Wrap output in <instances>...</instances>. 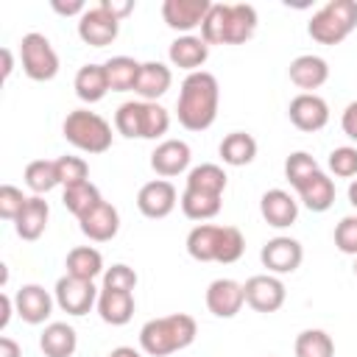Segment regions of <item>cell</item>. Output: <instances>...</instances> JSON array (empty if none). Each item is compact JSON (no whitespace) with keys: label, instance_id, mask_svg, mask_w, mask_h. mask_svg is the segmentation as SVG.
Returning <instances> with one entry per match:
<instances>
[{"label":"cell","instance_id":"6da1fadb","mask_svg":"<svg viewBox=\"0 0 357 357\" xmlns=\"http://www.w3.org/2000/svg\"><path fill=\"white\" fill-rule=\"evenodd\" d=\"M218 100H220V86L212 73H190L181 84L178 92V123L187 131H206L215 117H218Z\"/></svg>","mask_w":357,"mask_h":357},{"label":"cell","instance_id":"7a4b0ae2","mask_svg":"<svg viewBox=\"0 0 357 357\" xmlns=\"http://www.w3.org/2000/svg\"><path fill=\"white\" fill-rule=\"evenodd\" d=\"M198 335L195 318L187 312H173L165 318H153L139 329V346L151 357H167L178 349H187Z\"/></svg>","mask_w":357,"mask_h":357},{"label":"cell","instance_id":"3957f363","mask_svg":"<svg viewBox=\"0 0 357 357\" xmlns=\"http://www.w3.org/2000/svg\"><path fill=\"white\" fill-rule=\"evenodd\" d=\"M64 139L70 145H75L78 151H86V153H106L112 148V126L95 114V112H86V109H75L64 117Z\"/></svg>","mask_w":357,"mask_h":357},{"label":"cell","instance_id":"277c9868","mask_svg":"<svg viewBox=\"0 0 357 357\" xmlns=\"http://www.w3.org/2000/svg\"><path fill=\"white\" fill-rule=\"evenodd\" d=\"M20 59L22 70L31 81H50L59 73V56L47 36L42 33H25L20 42Z\"/></svg>","mask_w":357,"mask_h":357},{"label":"cell","instance_id":"5b68a950","mask_svg":"<svg viewBox=\"0 0 357 357\" xmlns=\"http://www.w3.org/2000/svg\"><path fill=\"white\" fill-rule=\"evenodd\" d=\"M287 114H290V123L304 131V134H312V131H321L326 123H329V106L324 98L312 95V92H301L290 100L287 106Z\"/></svg>","mask_w":357,"mask_h":357},{"label":"cell","instance_id":"8992f818","mask_svg":"<svg viewBox=\"0 0 357 357\" xmlns=\"http://www.w3.org/2000/svg\"><path fill=\"white\" fill-rule=\"evenodd\" d=\"M98 298V290L92 282L86 279H75V276H61L56 282V304L67 312V315H86L92 310Z\"/></svg>","mask_w":357,"mask_h":357},{"label":"cell","instance_id":"52a82bcc","mask_svg":"<svg viewBox=\"0 0 357 357\" xmlns=\"http://www.w3.org/2000/svg\"><path fill=\"white\" fill-rule=\"evenodd\" d=\"M173 206H176V187L170 181H165V178L148 181L137 192V209L151 220L167 218L173 212Z\"/></svg>","mask_w":357,"mask_h":357},{"label":"cell","instance_id":"ba28073f","mask_svg":"<svg viewBox=\"0 0 357 357\" xmlns=\"http://www.w3.org/2000/svg\"><path fill=\"white\" fill-rule=\"evenodd\" d=\"M259 259L271 273H293L301 265L304 251H301V243L293 237H273L262 245Z\"/></svg>","mask_w":357,"mask_h":357},{"label":"cell","instance_id":"9c48e42d","mask_svg":"<svg viewBox=\"0 0 357 357\" xmlns=\"http://www.w3.org/2000/svg\"><path fill=\"white\" fill-rule=\"evenodd\" d=\"M117 31H120V22L106 14L100 6L98 8H89L81 14V22H78V36L84 45L89 47H106L117 39Z\"/></svg>","mask_w":357,"mask_h":357},{"label":"cell","instance_id":"30bf717a","mask_svg":"<svg viewBox=\"0 0 357 357\" xmlns=\"http://www.w3.org/2000/svg\"><path fill=\"white\" fill-rule=\"evenodd\" d=\"M245 304L257 312H276L284 304V284L276 276H251L245 284Z\"/></svg>","mask_w":357,"mask_h":357},{"label":"cell","instance_id":"8fae6325","mask_svg":"<svg viewBox=\"0 0 357 357\" xmlns=\"http://www.w3.org/2000/svg\"><path fill=\"white\" fill-rule=\"evenodd\" d=\"M245 304V290L234 279H215L206 287V307L218 318H234Z\"/></svg>","mask_w":357,"mask_h":357},{"label":"cell","instance_id":"7c38bea8","mask_svg":"<svg viewBox=\"0 0 357 357\" xmlns=\"http://www.w3.org/2000/svg\"><path fill=\"white\" fill-rule=\"evenodd\" d=\"M209 8H212L209 0H165L162 17L173 31H192L204 22Z\"/></svg>","mask_w":357,"mask_h":357},{"label":"cell","instance_id":"4fadbf2b","mask_svg":"<svg viewBox=\"0 0 357 357\" xmlns=\"http://www.w3.org/2000/svg\"><path fill=\"white\" fill-rule=\"evenodd\" d=\"M187 165H190V145L181 142V139H167V142L156 145V151L151 153V167L162 178L184 173Z\"/></svg>","mask_w":357,"mask_h":357},{"label":"cell","instance_id":"5bb4252c","mask_svg":"<svg viewBox=\"0 0 357 357\" xmlns=\"http://www.w3.org/2000/svg\"><path fill=\"white\" fill-rule=\"evenodd\" d=\"M78 223H81V231H84L89 240L106 243V240H112V237L117 234V229H120V215H117V209H114L112 204L100 201V204H98L95 209H89Z\"/></svg>","mask_w":357,"mask_h":357},{"label":"cell","instance_id":"9a60e30c","mask_svg":"<svg viewBox=\"0 0 357 357\" xmlns=\"http://www.w3.org/2000/svg\"><path fill=\"white\" fill-rule=\"evenodd\" d=\"M17 315L25 321V324H42L50 318V310H53V298L47 296L45 287L39 284H25L17 290Z\"/></svg>","mask_w":357,"mask_h":357},{"label":"cell","instance_id":"2e32d148","mask_svg":"<svg viewBox=\"0 0 357 357\" xmlns=\"http://www.w3.org/2000/svg\"><path fill=\"white\" fill-rule=\"evenodd\" d=\"M259 212L265 218L268 226H276V229H284L290 223H296L298 218V204L290 198V192L284 190H268L259 201Z\"/></svg>","mask_w":357,"mask_h":357},{"label":"cell","instance_id":"e0dca14e","mask_svg":"<svg viewBox=\"0 0 357 357\" xmlns=\"http://www.w3.org/2000/svg\"><path fill=\"white\" fill-rule=\"evenodd\" d=\"M98 312L106 324L112 326H123L134 318V296L126 290H100L98 296Z\"/></svg>","mask_w":357,"mask_h":357},{"label":"cell","instance_id":"ac0fdd59","mask_svg":"<svg viewBox=\"0 0 357 357\" xmlns=\"http://www.w3.org/2000/svg\"><path fill=\"white\" fill-rule=\"evenodd\" d=\"M287 73H290V81L298 89H318L329 78V67L321 56H298V59L290 61Z\"/></svg>","mask_w":357,"mask_h":357},{"label":"cell","instance_id":"d6986e66","mask_svg":"<svg viewBox=\"0 0 357 357\" xmlns=\"http://www.w3.org/2000/svg\"><path fill=\"white\" fill-rule=\"evenodd\" d=\"M47 218H50L47 201L33 195V198H28L25 209L20 212V218L14 220V229H17V234L22 240H39L45 234V229H47Z\"/></svg>","mask_w":357,"mask_h":357},{"label":"cell","instance_id":"ffe728a7","mask_svg":"<svg viewBox=\"0 0 357 357\" xmlns=\"http://www.w3.org/2000/svg\"><path fill=\"white\" fill-rule=\"evenodd\" d=\"M307 31H310V36H312L318 45H340V42L351 33V28H349L340 17H335L329 8H321L318 14H312Z\"/></svg>","mask_w":357,"mask_h":357},{"label":"cell","instance_id":"44dd1931","mask_svg":"<svg viewBox=\"0 0 357 357\" xmlns=\"http://www.w3.org/2000/svg\"><path fill=\"white\" fill-rule=\"evenodd\" d=\"M106 92H109V78L103 64H84L75 73V95L84 103H98Z\"/></svg>","mask_w":357,"mask_h":357},{"label":"cell","instance_id":"7402d4cb","mask_svg":"<svg viewBox=\"0 0 357 357\" xmlns=\"http://www.w3.org/2000/svg\"><path fill=\"white\" fill-rule=\"evenodd\" d=\"M75 346H78L75 329L67 324H50L39 337V349L45 351V357H73Z\"/></svg>","mask_w":357,"mask_h":357},{"label":"cell","instance_id":"603a6c76","mask_svg":"<svg viewBox=\"0 0 357 357\" xmlns=\"http://www.w3.org/2000/svg\"><path fill=\"white\" fill-rule=\"evenodd\" d=\"M209 56V45L198 36H178L173 45H170V61L181 70H195L206 61Z\"/></svg>","mask_w":357,"mask_h":357},{"label":"cell","instance_id":"cb8c5ba5","mask_svg":"<svg viewBox=\"0 0 357 357\" xmlns=\"http://www.w3.org/2000/svg\"><path fill=\"white\" fill-rule=\"evenodd\" d=\"M170 81H173V75H170V70H167L165 64L148 61V64H142V70H139V78H137L134 92L142 95L145 100H156V98H162V95L170 89Z\"/></svg>","mask_w":357,"mask_h":357},{"label":"cell","instance_id":"d4e9b609","mask_svg":"<svg viewBox=\"0 0 357 357\" xmlns=\"http://www.w3.org/2000/svg\"><path fill=\"white\" fill-rule=\"evenodd\" d=\"M298 195H301V201H304L307 209H312V212H326V209L335 204V184H332V178H326V176L318 170L312 178H307V181L298 187Z\"/></svg>","mask_w":357,"mask_h":357},{"label":"cell","instance_id":"484cf974","mask_svg":"<svg viewBox=\"0 0 357 357\" xmlns=\"http://www.w3.org/2000/svg\"><path fill=\"white\" fill-rule=\"evenodd\" d=\"M220 156H223L226 165L243 167V165L254 162V156H257V139L251 134H245V131H231L220 142Z\"/></svg>","mask_w":357,"mask_h":357},{"label":"cell","instance_id":"4316f807","mask_svg":"<svg viewBox=\"0 0 357 357\" xmlns=\"http://www.w3.org/2000/svg\"><path fill=\"white\" fill-rule=\"evenodd\" d=\"M103 70H106V78H109V89L128 92V89L137 86V78H139L142 64L134 61V59H128V56H114V59H109L103 64Z\"/></svg>","mask_w":357,"mask_h":357},{"label":"cell","instance_id":"83f0119b","mask_svg":"<svg viewBox=\"0 0 357 357\" xmlns=\"http://www.w3.org/2000/svg\"><path fill=\"white\" fill-rule=\"evenodd\" d=\"M218 234H220V226H209V223H201L195 226L190 234H187V254L198 262H215V254H218Z\"/></svg>","mask_w":357,"mask_h":357},{"label":"cell","instance_id":"f1b7e54d","mask_svg":"<svg viewBox=\"0 0 357 357\" xmlns=\"http://www.w3.org/2000/svg\"><path fill=\"white\" fill-rule=\"evenodd\" d=\"M100 271H103V257L92 245H78L67 254V276L92 282Z\"/></svg>","mask_w":357,"mask_h":357},{"label":"cell","instance_id":"f546056e","mask_svg":"<svg viewBox=\"0 0 357 357\" xmlns=\"http://www.w3.org/2000/svg\"><path fill=\"white\" fill-rule=\"evenodd\" d=\"M229 14H231V6L212 3V8L206 11V17L201 22V39L206 45H226L229 42Z\"/></svg>","mask_w":357,"mask_h":357},{"label":"cell","instance_id":"4dcf8cb0","mask_svg":"<svg viewBox=\"0 0 357 357\" xmlns=\"http://www.w3.org/2000/svg\"><path fill=\"white\" fill-rule=\"evenodd\" d=\"M257 31V8L248 3H234L229 14V42L226 45H243Z\"/></svg>","mask_w":357,"mask_h":357},{"label":"cell","instance_id":"1f68e13d","mask_svg":"<svg viewBox=\"0 0 357 357\" xmlns=\"http://www.w3.org/2000/svg\"><path fill=\"white\" fill-rule=\"evenodd\" d=\"M187 190L206 192V195H223V190H226V173L218 165H198L187 176Z\"/></svg>","mask_w":357,"mask_h":357},{"label":"cell","instance_id":"d6a6232c","mask_svg":"<svg viewBox=\"0 0 357 357\" xmlns=\"http://www.w3.org/2000/svg\"><path fill=\"white\" fill-rule=\"evenodd\" d=\"M64 206L81 220L89 209H95L103 198H100V192H98V187L92 184V181H81V184H73V187H64Z\"/></svg>","mask_w":357,"mask_h":357},{"label":"cell","instance_id":"836d02e7","mask_svg":"<svg viewBox=\"0 0 357 357\" xmlns=\"http://www.w3.org/2000/svg\"><path fill=\"white\" fill-rule=\"evenodd\" d=\"M220 195H206V192H195V190H184L181 195V212L190 220H209L220 212Z\"/></svg>","mask_w":357,"mask_h":357},{"label":"cell","instance_id":"e575fe53","mask_svg":"<svg viewBox=\"0 0 357 357\" xmlns=\"http://www.w3.org/2000/svg\"><path fill=\"white\" fill-rule=\"evenodd\" d=\"M25 184H28L36 195L50 192L56 184H61V181H59V170H56V162H50V159H33V162L25 167Z\"/></svg>","mask_w":357,"mask_h":357},{"label":"cell","instance_id":"d590c367","mask_svg":"<svg viewBox=\"0 0 357 357\" xmlns=\"http://www.w3.org/2000/svg\"><path fill=\"white\" fill-rule=\"evenodd\" d=\"M296 357H335V343L324 329H304L296 337Z\"/></svg>","mask_w":357,"mask_h":357},{"label":"cell","instance_id":"8d00e7d4","mask_svg":"<svg viewBox=\"0 0 357 357\" xmlns=\"http://www.w3.org/2000/svg\"><path fill=\"white\" fill-rule=\"evenodd\" d=\"M142 123H145V103H137V100H128L117 109L114 114V126L123 137L134 139V137H142Z\"/></svg>","mask_w":357,"mask_h":357},{"label":"cell","instance_id":"74e56055","mask_svg":"<svg viewBox=\"0 0 357 357\" xmlns=\"http://www.w3.org/2000/svg\"><path fill=\"white\" fill-rule=\"evenodd\" d=\"M245 251V240L240 234L237 226H220V234H218V254H215V262H223V265H231L243 257Z\"/></svg>","mask_w":357,"mask_h":357},{"label":"cell","instance_id":"f35d334b","mask_svg":"<svg viewBox=\"0 0 357 357\" xmlns=\"http://www.w3.org/2000/svg\"><path fill=\"white\" fill-rule=\"evenodd\" d=\"M318 173V162L310 156V153H304V151H296V153H290L287 156V162H284V176H287V181L298 190L307 178H312Z\"/></svg>","mask_w":357,"mask_h":357},{"label":"cell","instance_id":"ab89813d","mask_svg":"<svg viewBox=\"0 0 357 357\" xmlns=\"http://www.w3.org/2000/svg\"><path fill=\"white\" fill-rule=\"evenodd\" d=\"M56 170H59V181L64 187L89 181V165L81 156H59L56 159Z\"/></svg>","mask_w":357,"mask_h":357},{"label":"cell","instance_id":"60d3db41","mask_svg":"<svg viewBox=\"0 0 357 357\" xmlns=\"http://www.w3.org/2000/svg\"><path fill=\"white\" fill-rule=\"evenodd\" d=\"M170 128V114L159 103H145V123H142V139H156L167 134Z\"/></svg>","mask_w":357,"mask_h":357},{"label":"cell","instance_id":"b9f144b4","mask_svg":"<svg viewBox=\"0 0 357 357\" xmlns=\"http://www.w3.org/2000/svg\"><path fill=\"white\" fill-rule=\"evenodd\" d=\"M25 204H28V198L22 195V190H17L11 184L0 187V218L3 220H17L20 212L25 209Z\"/></svg>","mask_w":357,"mask_h":357},{"label":"cell","instance_id":"7bdbcfd3","mask_svg":"<svg viewBox=\"0 0 357 357\" xmlns=\"http://www.w3.org/2000/svg\"><path fill=\"white\" fill-rule=\"evenodd\" d=\"M329 167H332V173L335 176H340V178H351V176H357V148H335L332 153H329Z\"/></svg>","mask_w":357,"mask_h":357},{"label":"cell","instance_id":"ee69618b","mask_svg":"<svg viewBox=\"0 0 357 357\" xmlns=\"http://www.w3.org/2000/svg\"><path fill=\"white\" fill-rule=\"evenodd\" d=\"M103 287H106V290H126V293H131V290L137 287V273H134V268H128V265H112V268L103 273Z\"/></svg>","mask_w":357,"mask_h":357},{"label":"cell","instance_id":"f6af8a7d","mask_svg":"<svg viewBox=\"0 0 357 357\" xmlns=\"http://www.w3.org/2000/svg\"><path fill=\"white\" fill-rule=\"evenodd\" d=\"M335 245L343 254H357V218H343L335 229Z\"/></svg>","mask_w":357,"mask_h":357},{"label":"cell","instance_id":"bcb514c9","mask_svg":"<svg viewBox=\"0 0 357 357\" xmlns=\"http://www.w3.org/2000/svg\"><path fill=\"white\" fill-rule=\"evenodd\" d=\"M326 8H329L335 17H340V20L354 31V25H357V3H354V0H332V3H326Z\"/></svg>","mask_w":357,"mask_h":357},{"label":"cell","instance_id":"7dc6e473","mask_svg":"<svg viewBox=\"0 0 357 357\" xmlns=\"http://www.w3.org/2000/svg\"><path fill=\"white\" fill-rule=\"evenodd\" d=\"M100 8H103L106 14H112V17L120 22L123 17H128V14L134 11V3H131V0H103Z\"/></svg>","mask_w":357,"mask_h":357},{"label":"cell","instance_id":"c3c4849f","mask_svg":"<svg viewBox=\"0 0 357 357\" xmlns=\"http://www.w3.org/2000/svg\"><path fill=\"white\" fill-rule=\"evenodd\" d=\"M340 126H343L346 137H351V139L357 142V100H351V103L346 106V112H343V120H340Z\"/></svg>","mask_w":357,"mask_h":357},{"label":"cell","instance_id":"681fc988","mask_svg":"<svg viewBox=\"0 0 357 357\" xmlns=\"http://www.w3.org/2000/svg\"><path fill=\"white\" fill-rule=\"evenodd\" d=\"M50 6H53V11L61 14V17H73V14H81V11H84V3H81V0H67V3H64V0H53Z\"/></svg>","mask_w":357,"mask_h":357},{"label":"cell","instance_id":"f907efd6","mask_svg":"<svg viewBox=\"0 0 357 357\" xmlns=\"http://www.w3.org/2000/svg\"><path fill=\"white\" fill-rule=\"evenodd\" d=\"M8 318H11V298L8 293H0V329L8 326Z\"/></svg>","mask_w":357,"mask_h":357},{"label":"cell","instance_id":"816d5d0a","mask_svg":"<svg viewBox=\"0 0 357 357\" xmlns=\"http://www.w3.org/2000/svg\"><path fill=\"white\" fill-rule=\"evenodd\" d=\"M20 346L11 337H0V357H20Z\"/></svg>","mask_w":357,"mask_h":357},{"label":"cell","instance_id":"f5cc1de1","mask_svg":"<svg viewBox=\"0 0 357 357\" xmlns=\"http://www.w3.org/2000/svg\"><path fill=\"white\" fill-rule=\"evenodd\" d=\"M0 64H3V67H0V75H3V78H8V75H11V64H14V61H11V50H8V47H3V50H0Z\"/></svg>","mask_w":357,"mask_h":357},{"label":"cell","instance_id":"db71d44e","mask_svg":"<svg viewBox=\"0 0 357 357\" xmlns=\"http://www.w3.org/2000/svg\"><path fill=\"white\" fill-rule=\"evenodd\" d=\"M109 357H139V351L131 349V346H117V349L109 351Z\"/></svg>","mask_w":357,"mask_h":357},{"label":"cell","instance_id":"11a10c76","mask_svg":"<svg viewBox=\"0 0 357 357\" xmlns=\"http://www.w3.org/2000/svg\"><path fill=\"white\" fill-rule=\"evenodd\" d=\"M349 204H351V206H357V178L349 184Z\"/></svg>","mask_w":357,"mask_h":357},{"label":"cell","instance_id":"9f6ffc18","mask_svg":"<svg viewBox=\"0 0 357 357\" xmlns=\"http://www.w3.org/2000/svg\"><path fill=\"white\" fill-rule=\"evenodd\" d=\"M354 273H357V262H354Z\"/></svg>","mask_w":357,"mask_h":357}]
</instances>
